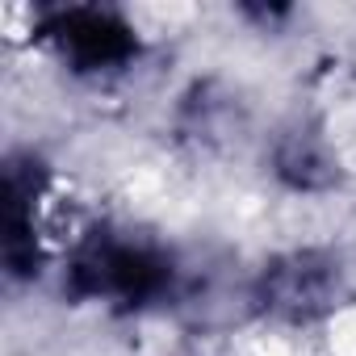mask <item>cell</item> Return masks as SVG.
I'll use <instances>...</instances> for the list:
<instances>
[{"label":"cell","mask_w":356,"mask_h":356,"mask_svg":"<svg viewBox=\"0 0 356 356\" xmlns=\"http://www.w3.org/2000/svg\"><path fill=\"white\" fill-rule=\"evenodd\" d=\"M51 34L59 38V47L80 63V67H113L130 55V30L118 26L109 13L97 9H72L63 13Z\"/></svg>","instance_id":"1"}]
</instances>
